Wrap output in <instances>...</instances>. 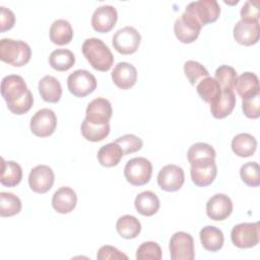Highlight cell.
I'll use <instances>...</instances> for the list:
<instances>
[{"instance_id": "cell-39", "label": "cell", "mask_w": 260, "mask_h": 260, "mask_svg": "<svg viewBox=\"0 0 260 260\" xmlns=\"http://www.w3.org/2000/svg\"><path fill=\"white\" fill-rule=\"evenodd\" d=\"M161 255L160 246L152 241L142 243L136 251L137 260H160Z\"/></svg>"}, {"instance_id": "cell-42", "label": "cell", "mask_w": 260, "mask_h": 260, "mask_svg": "<svg viewBox=\"0 0 260 260\" xmlns=\"http://www.w3.org/2000/svg\"><path fill=\"white\" fill-rule=\"evenodd\" d=\"M242 109L246 117L250 119H257L260 116V93L242 102Z\"/></svg>"}, {"instance_id": "cell-28", "label": "cell", "mask_w": 260, "mask_h": 260, "mask_svg": "<svg viewBox=\"0 0 260 260\" xmlns=\"http://www.w3.org/2000/svg\"><path fill=\"white\" fill-rule=\"evenodd\" d=\"M123 155H124V152L121 146L114 141V142L103 145L99 149L96 157L99 162L103 167L112 168L117 166L121 161Z\"/></svg>"}, {"instance_id": "cell-40", "label": "cell", "mask_w": 260, "mask_h": 260, "mask_svg": "<svg viewBox=\"0 0 260 260\" xmlns=\"http://www.w3.org/2000/svg\"><path fill=\"white\" fill-rule=\"evenodd\" d=\"M115 142L121 146V148L124 152V155L136 152V151L140 150L143 146L142 139L134 134L122 135V136L118 137L115 140Z\"/></svg>"}, {"instance_id": "cell-1", "label": "cell", "mask_w": 260, "mask_h": 260, "mask_svg": "<svg viewBox=\"0 0 260 260\" xmlns=\"http://www.w3.org/2000/svg\"><path fill=\"white\" fill-rule=\"evenodd\" d=\"M1 95L8 110L15 115L27 113L34 104V96L24 79L17 74H9L2 78Z\"/></svg>"}, {"instance_id": "cell-33", "label": "cell", "mask_w": 260, "mask_h": 260, "mask_svg": "<svg viewBox=\"0 0 260 260\" xmlns=\"http://www.w3.org/2000/svg\"><path fill=\"white\" fill-rule=\"evenodd\" d=\"M81 134L83 138L91 142H98L104 140L110 133V123L103 125H93L88 123L85 119L81 123Z\"/></svg>"}, {"instance_id": "cell-3", "label": "cell", "mask_w": 260, "mask_h": 260, "mask_svg": "<svg viewBox=\"0 0 260 260\" xmlns=\"http://www.w3.org/2000/svg\"><path fill=\"white\" fill-rule=\"evenodd\" d=\"M30 57L31 49L27 43L7 38L0 41L1 61L14 67H21L29 62Z\"/></svg>"}, {"instance_id": "cell-43", "label": "cell", "mask_w": 260, "mask_h": 260, "mask_svg": "<svg viewBox=\"0 0 260 260\" xmlns=\"http://www.w3.org/2000/svg\"><path fill=\"white\" fill-rule=\"evenodd\" d=\"M96 258L99 260H107V259H128V256L124 253H122L120 250H118L116 247L110 246V245H105L102 246L98 253H96Z\"/></svg>"}, {"instance_id": "cell-8", "label": "cell", "mask_w": 260, "mask_h": 260, "mask_svg": "<svg viewBox=\"0 0 260 260\" xmlns=\"http://www.w3.org/2000/svg\"><path fill=\"white\" fill-rule=\"evenodd\" d=\"M141 42V35L133 26H124L118 29L112 40L114 49L122 55H131L138 50Z\"/></svg>"}, {"instance_id": "cell-35", "label": "cell", "mask_w": 260, "mask_h": 260, "mask_svg": "<svg viewBox=\"0 0 260 260\" xmlns=\"http://www.w3.org/2000/svg\"><path fill=\"white\" fill-rule=\"evenodd\" d=\"M215 150L214 148L207 143L204 142H197L192 144L188 151H187V157L188 161L190 165L200 161V160H205V159H215Z\"/></svg>"}, {"instance_id": "cell-25", "label": "cell", "mask_w": 260, "mask_h": 260, "mask_svg": "<svg viewBox=\"0 0 260 260\" xmlns=\"http://www.w3.org/2000/svg\"><path fill=\"white\" fill-rule=\"evenodd\" d=\"M134 206L138 213L143 216L155 214L160 206L157 195L152 191H143L139 193L134 200Z\"/></svg>"}, {"instance_id": "cell-23", "label": "cell", "mask_w": 260, "mask_h": 260, "mask_svg": "<svg viewBox=\"0 0 260 260\" xmlns=\"http://www.w3.org/2000/svg\"><path fill=\"white\" fill-rule=\"evenodd\" d=\"M236 94L233 90H221L220 95L210 104L211 115L216 119H223L235 109Z\"/></svg>"}, {"instance_id": "cell-37", "label": "cell", "mask_w": 260, "mask_h": 260, "mask_svg": "<svg viewBox=\"0 0 260 260\" xmlns=\"http://www.w3.org/2000/svg\"><path fill=\"white\" fill-rule=\"evenodd\" d=\"M242 181L249 187H258L260 185V167L256 161H248L240 169Z\"/></svg>"}, {"instance_id": "cell-11", "label": "cell", "mask_w": 260, "mask_h": 260, "mask_svg": "<svg viewBox=\"0 0 260 260\" xmlns=\"http://www.w3.org/2000/svg\"><path fill=\"white\" fill-rule=\"evenodd\" d=\"M57 127V116L51 109L44 108L35 113L29 122L30 131L38 137L51 136Z\"/></svg>"}, {"instance_id": "cell-15", "label": "cell", "mask_w": 260, "mask_h": 260, "mask_svg": "<svg viewBox=\"0 0 260 260\" xmlns=\"http://www.w3.org/2000/svg\"><path fill=\"white\" fill-rule=\"evenodd\" d=\"M190 175L192 182L198 187L209 186L217 175V167L215 160L205 159L196 161L191 165Z\"/></svg>"}, {"instance_id": "cell-12", "label": "cell", "mask_w": 260, "mask_h": 260, "mask_svg": "<svg viewBox=\"0 0 260 260\" xmlns=\"http://www.w3.org/2000/svg\"><path fill=\"white\" fill-rule=\"evenodd\" d=\"M185 182V174L181 167L170 164L160 169L157 175L159 188L167 192H175L182 188Z\"/></svg>"}, {"instance_id": "cell-19", "label": "cell", "mask_w": 260, "mask_h": 260, "mask_svg": "<svg viewBox=\"0 0 260 260\" xmlns=\"http://www.w3.org/2000/svg\"><path fill=\"white\" fill-rule=\"evenodd\" d=\"M112 80L115 85L121 89H129L137 81V70L128 62H119L112 71Z\"/></svg>"}, {"instance_id": "cell-20", "label": "cell", "mask_w": 260, "mask_h": 260, "mask_svg": "<svg viewBox=\"0 0 260 260\" xmlns=\"http://www.w3.org/2000/svg\"><path fill=\"white\" fill-rule=\"evenodd\" d=\"M77 203V195L75 191L67 186L60 187L52 197L53 208L61 214H66L75 208Z\"/></svg>"}, {"instance_id": "cell-16", "label": "cell", "mask_w": 260, "mask_h": 260, "mask_svg": "<svg viewBox=\"0 0 260 260\" xmlns=\"http://www.w3.org/2000/svg\"><path fill=\"white\" fill-rule=\"evenodd\" d=\"M118 20L117 9L113 5H102L95 8L91 15V26L98 32H109Z\"/></svg>"}, {"instance_id": "cell-32", "label": "cell", "mask_w": 260, "mask_h": 260, "mask_svg": "<svg viewBox=\"0 0 260 260\" xmlns=\"http://www.w3.org/2000/svg\"><path fill=\"white\" fill-rule=\"evenodd\" d=\"M196 91L201 100L210 105L220 95L221 89L214 77L207 76L199 81L196 86Z\"/></svg>"}, {"instance_id": "cell-18", "label": "cell", "mask_w": 260, "mask_h": 260, "mask_svg": "<svg viewBox=\"0 0 260 260\" xmlns=\"http://www.w3.org/2000/svg\"><path fill=\"white\" fill-rule=\"evenodd\" d=\"M234 39L237 43L243 46H252L258 43L260 37L259 21H244L239 20L233 30Z\"/></svg>"}, {"instance_id": "cell-22", "label": "cell", "mask_w": 260, "mask_h": 260, "mask_svg": "<svg viewBox=\"0 0 260 260\" xmlns=\"http://www.w3.org/2000/svg\"><path fill=\"white\" fill-rule=\"evenodd\" d=\"M38 88L41 98L47 103L56 104L60 101L62 96L61 83L56 77L52 75H46L41 78Z\"/></svg>"}, {"instance_id": "cell-34", "label": "cell", "mask_w": 260, "mask_h": 260, "mask_svg": "<svg viewBox=\"0 0 260 260\" xmlns=\"http://www.w3.org/2000/svg\"><path fill=\"white\" fill-rule=\"evenodd\" d=\"M21 207L22 204L19 197L10 192L0 193V215L2 217H9L18 214Z\"/></svg>"}, {"instance_id": "cell-4", "label": "cell", "mask_w": 260, "mask_h": 260, "mask_svg": "<svg viewBox=\"0 0 260 260\" xmlns=\"http://www.w3.org/2000/svg\"><path fill=\"white\" fill-rule=\"evenodd\" d=\"M152 175L151 162L142 156L128 160L124 168V176L128 183L133 186H143L150 181Z\"/></svg>"}, {"instance_id": "cell-44", "label": "cell", "mask_w": 260, "mask_h": 260, "mask_svg": "<svg viewBox=\"0 0 260 260\" xmlns=\"http://www.w3.org/2000/svg\"><path fill=\"white\" fill-rule=\"evenodd\" d=\"M15 23V15L13 11L4 6L0 7V31L4 32L11 29Z\"/></svg>"}, {"instance_id": "cell-24", "label": "cell", "mask_w": 260, "mask_h": 260, "mask_svg": "<svg viewBox=\"0 0 260 260\" xmlns=\"http://www.w3.org/2000/svg\"><path fill=\"white\" fill-rule=\"evenodd\" d=\"M199 238L202 247L209 252L219 251L224 242V237L221 230L213 225H206L202 228L199 233Z\"/></svg>"}, {"instance_id": "cell-31", "label": "cell", "mask_w": 260, "mask_h": 260, "mask_svg": "<svg viewBox=\"0 0 260 260\" xmlns=\"http://www.w3.org/2000/svg\"><path fill=\"white\" fill-rule=\"evenodd\" d=\"M75 63L74 54L68 49H56L49 57L50 66L57 71H67Z\"/></svg>"}, {"instance_id": "cell-38", "label": "cell", "mask_w": 260, "mask_h": 260, "mask_svg": "<svg viewBox=\"0 0 260 260\" xmlns=\"http://www.w3.org/2000/svg\"><path fill=\"white\" fill-rule=\"evenodd\" d=\"M184 73L192 85L209 76L207 69L201 63L194 60H188L184 63Z\"/></svg>"}, {"instance_id": "cell-29", "label": "cell", "mask_w": 260, "mask_h": 260, "mask_svg": "<svg viewBox=\"0 0 260 260\" xmlns=\"http://www.w3.org/2000/svg\"><path fill=\"white\" fill-rule=\"evenodd\" d=\"M22 179V169L13 160H5L2 157L0 183L5 187H15Z\"/></svg>"}, {"instance_id": "cell-27", "label": "cell", "mask_w": 260, "mask_h": 260, "mask_svg": "<svg viewBox=\"0 0 260 260\" xmlns=\"http://www.w3.org/2000/svg\"><path fill=\"white\" fill-rule=\"evenodd\" d=\"M257 148V140L250 133H240L232 140V149L240 157H249Z\"/></svg>"}, {"instance_id": "cell-10", "label": "cell", "mask_w": 260, "mask_h": 260, "mask_svg": "<svg viewBox=\"0 0 260 260\" xmlns=\"http://www.w3.org/2000/svg\"><path fill=\"white\" fill-rule=\"evenodd\" d=\"M202 25L190 14L182 13L174 23L176 38L183 44H191L199 37Z\"/></svg>"}, {"instance_id": "cell-5", "label": "cell", "mask_w": 260, "mask_h": 260, "mask_svg": "<svg viewBox=\"0 0 260 260\" xmlns=\"http://www.w3.org/2000/svg\"><path fill=\"white\" fill-rule=\"evenodd\" d=\"M184 12L192 15L203 26L217 20L220 6L216 0H198L190 2Z\"/></svg>"}, {"instance_id": "cell-21", "label": "cell", "mask_w": 260, "mask_h": 260, "mask_svg": "<svg viewBox=\"0 0 260 260\" xmlns=\"http://www.w3.org/2000/svg\"><path fill=\"white\" fill-rule=\"evenodd\" d=\"M235 89L238 94L243 99L253 98L260 93L258 76L253 72H244L237 77Z\"/></svg>"}, {"instance_id": "cell-30", "label": "cell", "mask_w": 260, "mask_h": 260, "mask_svg": "<svg viewBox=\"0 0 260 260\" xmlns=\"http://www.w3.org/2000/svg\"><path fill=\"white\" fill-rule=\"evenodd\" d=\"M116 230L123 239L131 240L135 239L140 234L141 223L135 216L125 214L118 218L116 222Z\"/></svg>"}, {"instance_id": "cell-9", "label": "cell", "mask_w": 260, "mask_h": 260, "mask_svg": "<svg viewBox=\"0 0 260 260\" xmlns=\"http://www.w3.org/2000/svg\"><path fill=\"white\" fill-rule=\"evenodd\" d=\"M172 260H193L195 258L193 237L186 232L175 233L170 240Z\"/></svg>"}, {"instance_id": "cell-36", "label": "cell", "mask_w": 260, "mask_h": 260, "mask_svg": "<svg viewBox=\"0 0 260 260\" xmlns=\"http://www.w3.org/2000/svg\"><path fill=\"white\" fill-rule=\"evenodd\" d=\"M237 71L229 65H220L215 70L214 79L220 86L221 90L235 91V84L237 81Z\"/></svg>"}, {"instance_id": "cell-17", "label": "cell", "mask_w": 260, "mask_h": 260, "mask_svg": "<svg viewBox=\"0 0 260 260\" xmlns=\"http://www.w3.org/2000/svg\"><path fill=\"white\" fill-rule=\"evenodd\" d=\"M232 212L233 202L231 198L223 193L214 194L206 202V214L212 220H223L228 218Z\"/></svg>"}, {"instance_id": "cell-13", "label": "cell", "mask_w": 260, "mask_h": 260, "mask_svg": "<svg viewBox=\"0 0 260 260\" xmlns=\"http://www.w3.org/2000/svg\"><path fill=\"white\" fill-rule=\"evenodd\" d=\"M55 175L53 170L46 165H39L32 168L28 175V185L30 189L39 194H45L54 185Z\"/></svg>"}, {"instance_id": "cell-6", "label": "cell", "mask_w": 260, "mask_h": 260, "mask_svg": "<svg viewBox=\"0 0 260 260\" xmlns=\"http://www.w3.org/2000/svg\"><path fill=\"white\" fill-rule=\"evenodd\" d=\"M231 240L240 249H249L257 246L260 240L259 222H242L236 224L232 229Z\"/></svg>"}, {"instance_id": "cell-7", "label": "cell", "mask_w": 260, "mask_h": 260, "mask_svg": "<svg viewBox=\"0 0 260 260\" xmlns=\"http://www.w3.org/2000/svg\"><path fill=\"white\" fill-rule=\"evenodd\" d=\"M96 84L94 75L84 69H77L67 77V87L77 98H84L93 92Z\"/></svg>"}, {"instance_id": "cell-2", "label": "cell", "mask_w": 260, "mask_h": 260, "mask_svg": "<svg viewBox=\"0 0 260 260\" xmlns=\"http://www.w3.org/2000/svg\"><path fill=\"white\" fill-rule=\"evenodd\" d=\"M85 59L98 71L107 72L114 64V56L109 47L98 38L86 39L81 47Z\"/></svg>"}, {"instance_id": "cell-41", "label": "cell", "mask_w": 260, "mask_h": 260, "mask_svg": "<svg viewBox=\"0 0 260 260\" xmlns=\"http://www.w3.org/2000/svg\"><path fill=\"white\" fill-rule=\"evenodd\" d=\"M241 19L244 21H259L260 16V9H259V2L257 0H248L242 6L241 11Z\"/></svg>"}, {"instance_id": "cell-26", "label": "cell", "mask_w": 260, "mask_h": 260, "mask_svg": "<svg viewBox=\"0 0 260 260\" xmlns=\"http://www.w3.org/2000/svg\"><path fill=\"white\" fill-rule=\"evenodd\" d=\"M50 40L58 46L69 44L73 39V28L66 19H56L50 26Z\"/></svg>"}, {"instance_id": "cell-14", "label": "cell", "mask_w": 260, "mask_h": 260, "mask_svg": "<svg viewBox=\"0 0 260 260\" xmlns=\"http://www.w3.org/2000/svg\"><path fill=\"white\" fill-rule=\"evenodd\" d=\"M113 114L112 105L105 98L93 99L86 107L85 120L93 125H103L109 123Z\"/></svg>"}]
</instances>
